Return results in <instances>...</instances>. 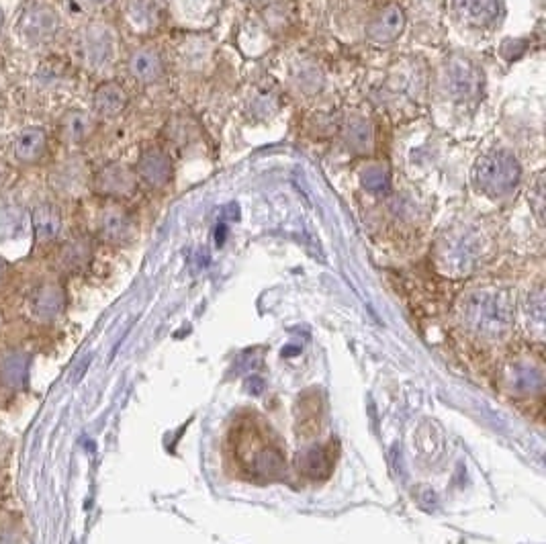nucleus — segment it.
I'll use <instances>...</instances> for the list:
<instances>
[{
    "instance_id": "1",
    "label": "nucleus",
    "mask_w": 546,
    "mask_h": 544,
    "mask_svg": "<svg viewBox=\"0 0 546 544\" xmlns=\"http://www.w3.org/2000/svg\"><path fill=\"white\" fill-rule=\"evenodd\" d=\"M459 330L481 346H495L510 338L516 322V303L510 289L483 285L469 289L454 309Z\"/></svg>"
},
{
    "instance_id": "2",
    "label": "nucleus",
    "mask_w": 546,
    "mask_h": 544,
    "mask_svg": "<svg viewBox=\"0 0 546 544\" xmlns=\"http://www.w3.org/2000/svg\"><path fill=\"white\" fill-rule=\"evenodd\" d=\"M487 252V238L481 228L469 223L452 225L436 240L434 264L440 275L463 279L479 268Z\"/></svg>"
},
{
    "instance_id": "3",
    "label": "nucleus",
    "mask_w": 546,
    "mask_h": 544,
    "mask_svg": "<svg viewBox=\"0 0 546 544\" xmlns=\"http://www.w3.org/2000/svg\"><path fill=\"white\" fill-rule=\"evenodd\" d=\"M236 461L242 471L252 479L275 481L285 475L287 459L283 455L281 446L275 442L270 434V428H256L244 426L236 434Z\"/></svg>"
},
{
    "instance_id": "4",
    "label": "nucleus",
    "mask_w": 546,
    "mask_h": 544,
    "mask_svg": "<svg viewBox=\"0 0 546 544\" xmlns=\"http://www.w3.org/2000/svg\"><path fill=\"white\" fill-rule=\"evenodd\" d=\"M473 185L489 199H506L522 183V164L510 150L495 148L481 154L473 164Z\"/></svg>"
},
{
    "instance_id": "5",
    "label": "nucleus",
    "mask_w": 546,
    "mask_h": 544,
    "mask_svg": "<svg viewBox=\"0 0 546 544\" xmlns=\"http://www.w3.org/2000/svg\"><path fill=\"white\" fill-rule=\"evenodd\" d=\"M80 62L93 72L109 70L119 54V33L111 23L90 21L78 29L74 41Z\"/></svg>"
},
{
    "instance_id": "6",
    "label": "nucleus",
    "mask_w": 546,
    "mask_h": 544,
    "mask_svg": "<svg viewBox=\"0 0 546 544\" xmlns=\"http://www.w3.org/2000/svg\"><path fill=\"white\" fill-rule=\"evenodd\" d=\"M440 84L446 99L454 103H473L481 99L485 90V72L475 58L454 54L442 66Z\"/></svg>"
},
{
    "instance_id": "7",
    "label": "nucleus",
    "mask_w": 546,
    "mask_h": 544,
    "mask_svg": "<svg viewBox=\"0 0 546 544\" xmlns=\"http://www.w3.org/2000/svg\"><path fill=\"white\" fill-rule=\"evenodd\" d=\"M544 379L546 377H544L542 360L528 352H520L504 362L497 381L508 397L532 399L542 395Z\"/></svg>"
},
{
    "instance_id": "8",
    "label": "nucleus",
    "mask_w": 546,
    "mask_h": 544,
    "mask_svg": "<svg viewBox=\"0 0 546 544\" xmlns=\"http://www.w3.org/2000/svg\"><path fill=\"white\" fill-rule=\"evenodd\" d=\"M62 25V15L54 5L33 0L19 15L17 33L31 48H45L58 39Z\"/></svg>"
},
{
    "instance_id": "9",
    "label": "nucleus",
    "mask_w": 546,
    "mask_h": 544,
    "mask_svg": "<svg viewBox=\"0 0 546 544\" xmlns=\"http://www.w3.org/2000/svg\"><path fill=\"white\" fill-rule=\"evenodd\" d=\"M138 185V174L123 162H109L101 166L93 180H90V187L95 189V193L111 201H123L133 197L135 191H138Z\"/></svg>"
},
{
    "instance_id": "10",
    "label": "nucleus",
    "mask_w": 546,
    "mask_h": 544,
    "mask_svg": "<svg viewBox=\"0 0 546 544\" xmlns=\"http://www.w3.org/2000/svg\"><path fill=\"white\" fill-rule=\"evenodd\" d=\"M405 27V9L397 3H387L373 13L367 27H364V35L373 45H391L405 33Z\"/></svg>"
},
{
    "instance_id": "11",
    "label": "nucleus",
    "mask_w": 546,
    "mask_h": 544,
    "mask_svg": "<svg viewBox=\"0 0 546 544\" xmlns=\"http://www.w3.org/2000/svg\"><path fill=\"white\" fill-rule=\"evenodd\" d=\"M133 170L135 174H138L140 183H144L148 189L160 191L170 185L172 174H174V164L168 152H164L162 148L150 146L142 150Z\"/></svg>"
},
{
    "instance_id": "12",
    "label": "nucleus",
    "mask_w": 546,
    "mask_h": 544,
    "mask_svg": "<svg viewBox=\"0 0 546 544\" xmlns=\"http://www.w3.org/2000/svg\"><path fill=\"white\" fill-rule=\"evenodd\" d=\"M97 225H99L101 240L111 246L129 244L135 238V232H138V225H135V219L131 217V213L117 203L107 205L101 211Z\"/></svg>"
},
{
    "instance_id": "13",
    "label": "nucleus",
    "mask_w": 546,
    "mask_h": 544,
    "mask_svg": "<svg viewBox=\"0 0 546 544\" xmlns=\"http://www.w3.org/2000/svg\"><path fill=\"white\" fill-rule=\"evenodd\" d=\"M454 17L471 29H491L502 17V0H452Z\"/></svg>"
},
{
    "instance_id": "14",
    "label": "nucleus",
    "mask_w": 546,
    "mask_h": 544,
    "mask_svg": "<svg viewBox=\"0 0 546 544\" xmlns=\"http://www.w3.org/2000/svg\"><path fill=\"white\" fill-rule=\"evenodd\" d=\"M127 74L144 86L158 84L166 76V62L162 54L152 48V45H142V48H135L127 56Z\"/></svg>"
},
{
    "instance_id": "15",
    "label": "nucleus",
    "mask_w": 546,
    "mask_h": 544,
    "mask_svg": "<svg viewBox=\"0 0 546 544\" xmlns=\"http://www.w3.org/2000/svg\"><path fill=\"white\" fill-rule=\"evenodd\" d=\"M50 150V133L41 125L23 127L13 140V158L21 166L39 164Z\"/></svg>"
},
{
    "instance_id": "16",
    "label": "nucleus",
    "mask_w": 546,
    "mask_h": 544,
    "mask_svg": "<svg viewBox=\"0 0 546 544\" xmlns=\"http://www.w3.org/2000/svg\"><path fill=\"white\" fill-rule=\"evenodd\" d=\"M29 305H31V313L37 317V320L41 322L58 320L66 309V291L60 283L45 281L33 289Z\"/></svg>"
},
{
    "instance_id": "17",
    "label": "nucleus",
    "mask_w": 546,
    "mask_h": 544,
    "mask_svg": "<svg viewBox=\"0 0 546 544\" xmlns=\"http://www.w3.org/2000/svg\"><path fill=\"white\" fill-rule=\"evenodd\" d=\"M129 105V95L121 82L105 80L93 93V115L97 119H117L125 113Z\"/></svg>"
},
{
    "instance_id": "18",
    "label": "nucleus",
    "mask_w": 546,
    "mask_h": 544,
    "mask_svg": "<svg viewBox=\"0 0 546 544\" xmlns=\"http://www.w3.org/2000/svg\"><path fill=\"white\" fill-rule=\"evenodd\" d=\"M97 129V117L84 109H68L58 121L60 140L68 146L86 144Z\"/></svg>"
},
{
    "instance_id": "19",
    "label": "nucleus",
    "mask_w": 546,
    "mask_h": 544,
    "mask_svg": "<svg viewBox=\"0 0 546 544\" xmlns=\"http://www.w3.org/2000/svg\"><path fill=\"white\" fill-rule=\"evenodd\" d=\"M90 174L80 158H68L64 160L52 174L54 189L64 197H78L90 187Z\"/></svg>"
},
{
    "instance_id": "20",
    "label": "nucleus",
    "mask_w": 546,
    "mask_h": 544,
    "mask_svg": "<svg viewBox=\"0 0 546 544\" xmlns=\"http://www.w3.org/2000/svg\"><path fill=\"white\" fill-rule=\"evenodd\" d=\"M33 234L39 244L56 242L64 230V215L52 201H41L31 211Z\"/></svg>"
},
{
    "instance_id": "21",
    "label": "nucleus",
    "mask_w": 546,
    "mask_h": 544,
    "mask_svg": "<svg viewBox=\"0 0 546 544\" xmlns=\"http://www.w3.org/2000/svg\"><path fill=\"white\" fill-rule=\"evenodd\" d=\"M342 138L350 152L367 156L375 146V129L373 123L362 115H350L342 125Z\"/></svg>"
},
{
    "instance_id": "22",
    "label": "nucleus",
    "mask_w": 546,
    "mask_h": 544,
    "mask_svg": "<svg viewBox=\"0 0 546 544\" xmlns=\"http://www.w3.org/2000/svg\"><path fill=\"white\" fill-rule=\"evenodd\" d=\"M125 17L135 31L144 33V31L156 27L162 17L160 0H127Z\"/></svg>"
},
{
    "instance_id": "23",
    "label": "nucleus",
    "mask_w": 546,
    "mask_h": 544,
    "mask_svg": "<svg viewBox=\"0 0 546 544\" xmlns=\"http://www.w3.org/2000/svg\"><path fill=\"white\" fill-rule=\"evenodd\" d=\"M93 258V246L86 238H74L66 242L58 254V264L66 272H80Z\"/></svg>"
},
{
    "instance_id": "24",
    "label": "nucleus",
    "mask_w": 546,
    "mask_h": 544,
    "mask_svg": "<svg viewBox=\"0 0 546 544\" xmlns=\"http://www.w3.org/2000/svg\"><path fill=\"white\" fill-rule=\"evenodd\" d=\"M0 381L11 389H19L27 381V358L21 352H11L0 360Z\"/></svg>"
},
{
    "instance_id": "25",
    "label": "nucleus",
    "mask_w": 546,
    "mask_h": 544,
    "mask_svg": "<svg viewBox=\"0 0 546 544\" xmlns=\"http://www.w3.org/2000/svg\"><path fill=\"white\" fill-rule=\"evenodd\" d=\"M524 313H526V322L538 336H542L544 330V289L542 285L534 287L528 291L524 299Z\"/></svg>"
},
{
    "instance_id": "26",
    "label": "nucleus",
    "mask_w": 546,
    "mask_h": 544,
    "mask_svg": "<svg viewBox=\"0 0 546 544\" xmlns=\"http://www.w3.org/2000/svg\"><path fill=\"white\" fill-rule=\"evenodd\" d=\"M299 465H303V473L311 479L326 477L332 469V457L324 448H311L305 452L303 459H299Z\"/></svg>"
},
{
    "instance_id": "27",
    "label": "nucleus",
    "mask_w": 546,
    "mask_h": 544,
    "mask_svg": "<svg viewBox=\"0 0 546 544\" xmlns=\"http://www.w3.org/2000/svg\"><path fill=\"white\" fill-rule=\"evenodd\" d=\"M360 183L364 189L371 191V193H385L389 189L391 180H389V172L385 166L373 164L360 172Z\"/></svg>"
},
{
    "instance_id": "28",
    "label": "nucleus",
    "mask_w": 546,
    "mask_h": 544,
    "mask_svg": "<svg viewBox=\"0 0 546 544\" xmlns=\"http://www.w3.org/2000/svg\"><path fill=\"white\" fill-rule=\"evenodd\" d=\"M19 225H21V209L13 205L0 207V236H3L5 232L19 230Z\"/></svg>"
},
{
    "instance_id": "29",
    "label": "nucleus",
    "mask_w": 546,
    "mask_h": 544,
    "mask_svg": "<svg viewBox=\"0 0 546 544\" xmlns=\"http://www.w3.org/2000/svg\"><path fill=\"white\" fill-rule=\"evenodd\" d=\"M542 193H544V189H542V178L538 176V180H536V185H534V211H536V215H538V219L542 217Z\"/></svg>"
},
{
    "instance_id": "30",
    "label": "nucleus",
    "mask_w": 546,
    "mask_h": 544,
    "mask_svg": "<svg viewBox=\"0 0 546 544\" xmlns=\"http://www.w3.org/2000/svg\"><path fill=\"white\" fill-rule=\"evenodd\" d=\"M82 3L88 7H103L109 3V0H82Z\"/></svg>"
},
{
    "instance_id": "31",
    "label": "nucleus",
    "mask_w": 546,
    "mask_h": 544,
    "mask_svg": "<svg viewBox=\"0 0 546 544\" xmlns=\"http://www.w3.org/2000/svg\"><path fill=\"white\" fill-rule=\"evenodd\" d=\"M5 277H7V262L0 258V283L5 281Z\"/></svg>"
},
{
    "instance_id": "32",
    "label": "nucleus",
    "mask_w": 546,
    "mask_h": 544,
    "mask_svg": "<svg viewBox=\"0 0 546 544\" xmlns=\"http://www.w3.org/2000/svg\"><path fill=\"white\" fill-rule=\"evenodd\" d=\"M5 9H3V5H0V31H3V27H5Z\"/></svg>"
},
{
    "instance_id": "33",
    "label": "nucleus",
    "mask_w": 546,
    "mask_h": 544,
    "mask_svg": "<svg viewBox=\"0 0 546 544\" xmlns=\"http://www.w3.org/2000/svg\"><path fill=\"white\" fill-rule=\"evenodd\" d=\"M0 544H17L13 538H9V536H0Z\"/></svg>"
},
{
    "instance_id": "34",
    "label": "nucleus",
    "mask_w": 546,
    "mask_h": 544,
    "mask_svg": "<svg viewBox=\"0 0 546 544\" xmlns=\"http://www.w3.org/2000/svg\"><path fill=\"white\" fill-rule=\"evenodd\" d=\"M246 3H252V5H256V3H262V0H246Z\"/></svg>"
}]
</instances>
